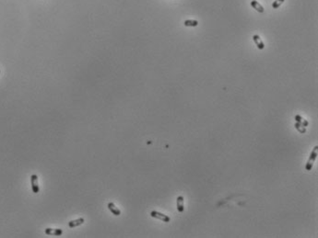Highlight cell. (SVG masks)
I'll use <instances>...</instances> for the list:
<instances>
[{
	"instance_id": "6da1fadb",
	"label": "cell",
	"mask_w": 318,
	"mask_h": 238,
	"mask_svg": "<svg viewBox=\"0 0 318 238\" xmlns=\"http://www.w3.org/2000/svg\"><path fill=\"white\" fill-rule=\"evenodd\" d=\"M317 152H318V145H315V146L314 147L313 151H312V154L310 155L309 159H308L307 163H306V165H305V169H306L307 171H310V170L312 169V167H313V166H314V161H315V159H316V157H317Z\"/></svg>"
},
{
	"instance_id": "7a4b0ae2",
	"label": "cell",
	"mask_w": 318,
	"mask_h": 238,
	"mask_svg": "<svg viewBox=\"0 0 318 238\" xmlns=\"http://www.w3.org/2000/svg\"><path fill=\"white\" fill-rule=\"evenodd\" d=\"M151 216L155 218V219H158V220H161L164 223H169L171 221L170 217L166 215V214H163V213H161L159 212H156V211H152L151 212Z\"/></svg>"
},
{
	"instance_id": "3957f363",
	"label": "cell",
	"mask_w": 318,
	"mask_h": 238,
	"mask_svg": "<svg viewBox=\"0 0 318 238\" xmlns=\"http://www.w3.org/2000/svg\"><path fill=\"white\" fill-rule=\"evenodd\" d=\"M31 184H32V192H34L35 194L39 193L40 191V187L38 185V177L37 175H32L31 177Z\"/></svg>"
},
{
	"instance_id": "277c9868",
	"label": "cell",
	"mask_w": 318,
	"mask_h": 238,
	"mask_svg": "<svg viewBox=\"0 0 318 238\" xmlns=\"http://www.w3.org/2000/svg\"><path fill=\"white\" fill-rule=\"evenodd\" d=\"M45 234L47 235H55V236H59L63 234V230L62 229H52V228H46L44 231Z\"/></svg>"
},
{
	"instance_id": "5b68a950",
	"label": "cell",
	"mask_w": 318,
	"mask_h": 238,
	"mask_svg": "<svg viewBox=\"0 0 318 238\" xmlns=\"http://www.w3.org/2000/svg\"><path fill=\"white\" fill-rule=\"evenodd\" d=\"M176 205H177V211L179 212H183L184 211V197L179 196L176 199Z\"/></svg>"
},
{
	"instance_id": "8992f818",
	"label": "cell",
	"mask_w": 318,
	"mask_h": 238,
	"mask_svg": "<svg viewBox=\"0 0 318 238\" xmlns=\"http://www.w3.org/2000/svg\"><path fill=\"white\" fill-rule=\"evenodd\" d=\"M253 40H254L255 43L256 44L257 48H258L259 50H263V49L265 48V44H264L263 41L261 40V38L259 37V35H257V34L254 35V36H253Z\"/></svg>"
},
{
	"instance_id": "52a82bcc",
	"label": "cell",
	"mask_w": 318,
	"mask_h": 238,
	"mask_svg": "<svg viewBox=\"0 0 318 238\" xmlns=\"http://www.w3.org/2000/svg\"><path fill=\"white\" fill-rule=\"evenodd\" d=\"M251 7L255 8L256 10L259 13H263L264 12V7H262V5L260 3H258V1L256 0H252L251 1Z\"/></svg>"
},
{
	"instance_id": "ba28073f",
	"label": "cell",
	"mask_w": 318,
	"mask_h": 238,
	"mask_svg": "<svg viewBox=\"0 0 318 238\" xmlns=\"http://www.w3.org/2000/svg\"><path fill=\"white\" fill-rule=\"evenodd\" d=\"M108 209L110 210V212L113 213L114 215H115V216H119V215L121 214V211L119 210V209H118L113 202L108 203Z\"/></svg>"
},
{
	"instance_id": "9c48e42d",
	"label": "cell",
	"mask_w": 318,
	"mask_h": 238,
	"mask_svg": "<svg viewBox=\"0 0 318 238\" xmlns=\"http://www.w3.org/2000/svg\"><path fill=\"white\" fill-rule=\"evenodd\" d=\"M84 223V218H79L77 219V220H74V221H70L68 223V226L70 228H74V227H77V226H79L81 224Z\"/></svg>"
},
{
	"instance_id": "30bf717a",
	"label": "cell",
	"mask_w": 318,
	"mask_h": 238,
	"mask_svg": "<svg viewBox=\"0 0 318 238\" xmlns=\"http://www.w3.org/2000/svg\"><path fill=\"white\" fill-rule=\"evenodd\" d=\"M184 24L185 27H196L198 25V21L195 20H187L184 21Z\"/></svg>"
},
{
	"instance_id": "8fae6325",
	"label": "cell",
	"mask_w": 318,
	"mask_h": 238,
	"mask_svg": "<svg viewBox=\"0 0 318 238\" xmlns=\"http://www.w3.org/2000/svg\"><path fill=\"white\" fill-rule=\"evenodd\" d=\"M284 1H285V0H275V1L273 2V4H272V7H273L274 9L278 8L280 6H281V5L284 3Z\"/></svg>"
},
{
	"instance_id": "7c38bea8",
	"label": "cell",
	"mask_w": 318,
	"mask_h": 238,
	"mask_svg": "<svg viewBox=\"0 0 318 238\" xmlns=\"http://www.w3.org/2000/svg\"><path fill=\"white\" fill-rule=\"evenodd\" d=\"M295 128L298 130V131H299V132H301V133H305V132H306V129H305V127L302 126V125L300 124V123H298V122H296V123H295Z\"/></svg>"
},
{
	"instance_id": "4fadbf2b",
	"label": "cell",
	"mask_w": 318,
	"mask_h": 238,
	"mask_svg": "<svg viewBox=\"0 0 318 238\" xmlns=\"http://www.w3.org/2000/svg\"><path fill=\"white\" fill-rule=\"evenodd\" d=\"M295 120H296V121H297L298 123H300V124L302 125V123H303V118H302L300 115H296V116H295ZM302 126H303V125H302Z\"/></svg>"
},
{
	"instance_id": "5bb4252c",
	"label": "cell",
	"mask_w": 318,
	"mask_h": 238,
	"mask_svg": "<svg viewBox=\"0 0 318 238\" xmlns=\"http://www.w3.org/2000/svg\"><path fill=\"white\" fill-rule=\"evenodd\" d=\"M0 73H1V71H0Z\"/></svg>"
}]
</instances>
